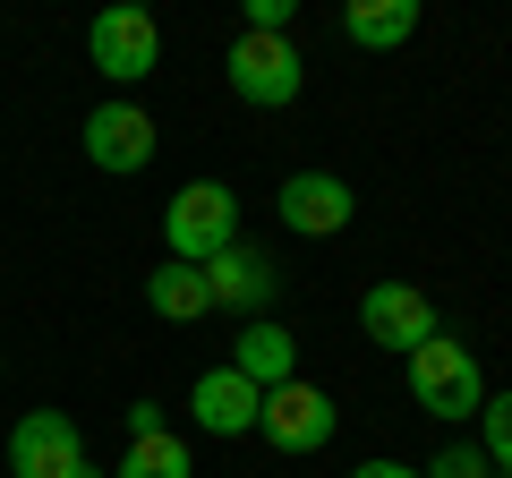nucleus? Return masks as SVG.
<instances>
[{
  "label": "nucleus",
  "instance_id": "1",
  "mask_svg": "<svg viewBox=\"0 0 512 478\" xmlns=\"http://www.w3.org/2000/svg\"><path fill=\"white\" fill-rule=\"evenodd\" d=\"M231 239H239V197H231V180H188L180 197L163 205V257L214 265Z\"/></svg>",
  "mask_w": 512,
  "mask_h": 478
},
{
  "label": "nucleus",
  "instance_id": "2",
  "mask_svg": "<svg viewBox=\"0 0 512 478\" xmlns=\"http://www.w3.org/2000/svg\"><path fill=\"white\" fill-rule=\"evenodd\" d=\"M410 402L427 410V419H478L487 410V368L470 359V342H427L410 350Z\"/></svg>",
  "mask_w": 512,
  "mask_h": 478
},
{
  "label": "nucleus",
  "instance_id": "3",
  "mask_svg": "<svg viewBox=\"0 0 512 478\" xmlns=\"http://www.w3.org/2000/svg\"><path fill=\"white\" fill-rule=\"evenodd\" d=\"M86 60L111 77V86H137V77L163 69V26H154V9H137V0H111V9H94L86 26Z\"/></svg>",
  "mask_w": 512,
  "mask_h": 478
},
{
  "label": "nucleus",
  "instance_id": "4",
  "mask_svg": "<svg viewBox=\"0 0 512 478\" xmlns=\"http://www.w3.org/2000/svg\"><path fill=\"white\" fill-rule=\"evenodd\" d=\"M222 77H231L239 103L282 111V103H299V86H308V60H299L291 35H239L231 52H222Z\"/></svg>",
  "mask_w": 512,
  "mask_h": 478
},
{
  "label": "nucleus",
  "instance_id": "5",
  "mask_svg": "<svg viewBox=\"0 0 512 478\" xmlns=\"http://www.w3.org/2000/svg\"><path fill=\"white\" fill-rule=\"evenodd\" d=\"M333 427H342V410H333V393L308 385V376L274 385V393H265V410H256V436L274 444V453H325Z\"/></svg>",
  "mask_w": 512,
  "mask_h": 478
},
{
  "label": "nucleus",
  "instance_id": "6",
  "mask_svg": "<svg viewBox=\"0 0 512 478\" xmlns=\"http://www.w3.org/2000/svg\"><path fill=\"white\" fill-rule=\"evenodd\" d=\"M86 436H77L69 410H26L9 427V478H86Z\"/></svg>",
  "mask_w": 512,
  "mask_h": 478
},
{
  "label": "nucleus",
  "instance_id": "7",
  "mask_svg": "<svg viewBox=\"0 0 512 478\" xmlns=\"http://www.w3.org/2000/svg\"><path fill=\"white\" fill-rule=\"evenodd\" d=\"M86 163L111 171V180H128V171L154 163V111L128 103V94H111V103L86 111Z\"/></svg>",
  "mask_w": 512,
  "mask_h": 478
},
{
  "label": "nucleus",
  "instance_id": "8",
  "mask_svg": "<svg viewBox=\"0 0 512 478\" xmlns=\"http://www.w3.org/2000/svg\"><path fill=\"white\" fill-rule=\"evenodd\" d=\"M359 325H367V342L402 350V359L444 333V325H436V299H427L419 282H367V291H359Z\"/></svg>",
  "mask_w": 512,
  "mask_h": 478
},
{
  "label": "nucleus",
  "instance_id": "9",
  "mask_svg": "<svg viewBox=\"0 0 512 478\" xmlns=\"http://www.w3.org/2000/svg\"><path fill=\"white\" fill-rule=\"evenodd\" d=\"M274 214L291 222L299 239H333V231H350L359 197H350V180H333V171H291L282 197H274Z\"/></svg>",
  "mask_w": 512,
  "mask_h": 478
},
{
  "label": "nucleus",
  "instance_id": "10",
  "mask_svg": "<svg viewBox=\"0 0 512 478\" xmlns=\"http://www.w3.org/2000/svg\"><path fill=\"white\" fill-rule=\"evenodd\" d=\"M205 291H214V308H231V316H265V308H274V291H282V274H274L265 248L231 239V248L205 265Z\"/></svg>",
  "mask_w": 512,
  "mask_h": 478
},
{
  "label": "nucleus",
  "instance_id": "11",
  "mask_svg": "<svg viewBox=\"0 0 512 478\" xmlns=\"http://www.w3.org/2000/svg\"><path fill=\"white\" fill-rule=\"evenodd\" d=\"M256 410H265V393H256L231 359H222V368H205L197 385H188V419H197L205 436H256Z\"/></svg>",
  "mask_w": 512,
  "mask_h": 478
},
{
  "label": "nucleus",
  "instance_id": "12",
  "mask_svg": "<svg viewBox=\"0 0 512 478\" xmlns=\"http://www.w3.org/2000/svg\"><path fill=\"white\" fill-rule=\"evenodd\" d=\"M231 368L248 376L256 393L291 385V376H299V342H291V325H274V316H248V333H239V350H231Z\"/></svg>",
  "mask_w": 512,
  "mask_h": 478
},
{
  "label": "nucleus",
  "instance_id": "13",
  "mask_svg": "<svg viewBox=\"0 0 512 478\" xmlns=\"http://www.w3.org/2000/svg\"><path fill=\"white\" fill-rule=\"evenodd\" d=\"M342 35L359 43V52H402V43L419 35V0H350Z\"/></svg>",
  "mask_w": 512,
  "mask_h": 478
},
{
  "label": "nucleus",
  "instance_id": "14",
  "mask_svg": "<svg viewBox=\"0 0 512 478\" xmlns=\"http://www.w3.org/2000/svg\"><path fill=\"white\" fill-rule=\"evenodd\" d=\"M146 308L163 316V325H197L205 308H214V291H205V265H180V257H163L146 274Z\"/></svg>",
  "mask_w": 512,
  "mask_h": 478
},
{
  "label": "nucleus",
  "instance_id": "15",
  "mask_svg": "<svg viewBox=\"0 0 512 478\" xmlns=\"http://www.w3.org/2000/svg\"><path fill=\"white\" fill-rule=\"evenodd\" d=\"M111 478H197V453L171 427H154V436H128V461Z\"/></svg>",
  "mask_w": 512,
  "mask_h": 478
},
{
  "label": "nucleus",
  "instance_id": "16",
  "mask_svg": "<svg viewBox=\"0 0 512 478\" xmlns=\"http://www.w3.org/2000/svg\"><path fill=\"white\" fill-rule=\"evenodd\" d=\"M478 453H487L495 478H512V393H487V410H478Z\"/></svg>",
  "mask_w": 512,
  "mask_h": 478
},
{
  "label": "nucleus",
  "instance_id": "17",
  "mask_svg": "<svg viewBox=\"0 0 512 478\" xmlns=\"http://www.w3.org/2000/svg\"><path fill=\"white\" fill-rule=\"evenodd\" d=\"M419 478H495V470H487V453H478V444H444Z\"/></svg>",
  "mask_w": 512,
  "mask_h": 478
},
{
  "label": "nucleus",
  "instance_id": "18",
  "mask_svg": "<svg viewBox=\"0 0 512 478\" xmlns=\"http://www.w3.org/2000/svg\"><path fill=\"white\" fill-rule=\"evenodd\" d=\"M299 0H248V35H291Z\"/></svg>",
  "mask_w": 512,
  "mask_h": 478
},
{
  "label": "nucleus",
  "instance_id": "19",
  "mask_svg": "<svg viewBox=\"0 0 512 478\" xmlns=\"http://www.w3.org/2000/svg\"><path fill=\"white\" fill-rule=\"evenodd\" d=\"M350 478H419V470H410V461H359Z\"/></svg>",
  "mask_w": 512,
  "mask_h": 478
},
{
  "label": "nucleus",
  "instance_id": "20",
  "mask_svg": "<svg viewBox=\"0 0 512 478\" xmlns=\"http://www.w3.org/2000/svg\"><path fill=\"white\" fill-rule=\"evenodd\" d=\"M86 478H103V470H86Z\"/></svg>",
  "mask_w": 512,
  "mask_h": 478
}]
</instances>
